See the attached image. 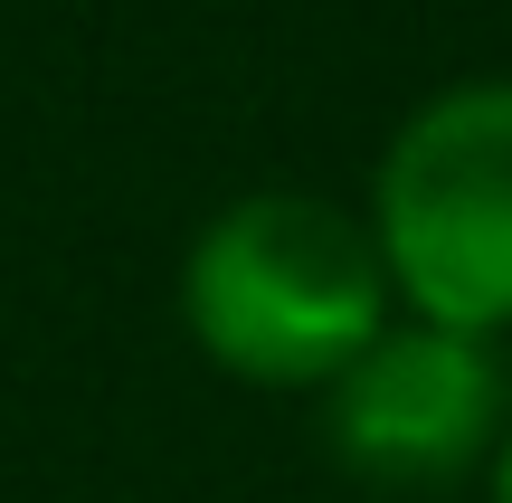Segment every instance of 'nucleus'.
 <instances>
[{
  "label": "nucleus",
  "mask_w": 512,
  "mask_h": 503,
  "mask_svg": "<svg viewBox=\"0 0 512 503\" xmlns=\"http://www.w3.org/2000/svg\"><path fill=\"white\" fill-rule=\"evenodd\" d=\"M370 238H380L399 314L446 333H512V76H465L427 95L380 152L370 181Z\"/></svg>",
  "instance_id": "f03ea898"
},
{
  "label": "nucleus",
  "mask_w": 512,
  "mask_h": 503,
  "mask_svg": "<svg viewBox=\"0 0 512 503\" xmlns=\"http://www.w3.org/2000/svg\"><path fill=\"white\" fill-rule=\"evenodd\" d=\"M512 437V371L484 333L399 314L342 380L323 390V447L370 494H446L494 475Z\"/></svg>",
  "instance_id": "7ed1b4c3"
},
{
  "label": "nucleus",
  "mask_w": 512,
  "mask_h": 503,
  "mask_svg": "<svg viewBox=\"0 0 512 503\" xmlns=\"http://www.w3.org/2000/svg\"><path fill=\"white\" fill-rule=\"evenodd\" d=\"M181 323L228 380L323 399L399 323L380 238L323 190H238L181 257Z\"/></svg>",
  "instance_id": "f257e3e1"
},
{
  "label": "nucleus",
  "mask_w": 512,
  "mask_h": 503,
  "mask_svg": "<svg viewBox=\"0 0 512 503\" xmlns=\"http://www.w3.org/2000/svg\"><path fill=\"white\" fill-rule=\"evenodd\" d=\"M484 503H512V437H503V456H494V475H484Z\"/></svg>",
  "instance_id": "20e7f679"
}]
</instances>
